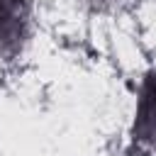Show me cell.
<instances>
[{"instance_id":"6da1fadb","label":"cell","mask_w":156,"mask_h":156,"mask_svg":"<svg viewBox=\"0 0 156 156\" xmlns=\"http://www.w3.org/2000/svg\"><path fill=\"white\" fill-rule=\"evenodd\" d=\"M32 29L29 0H0V58L17 56Z\"/></svg>"},{"instance_id":"7a4b0ae2","label":"cell","mask_w":156,"mask_h":156,"mask_svg":"<svg viewBox=\"0 0 156 156\" xmlns=\"http://www.w3.org/2000/svg\"><path fill=\"white\" fill-rule=\"evenodd\" d=\"M132 139L134 144L156 149V71H149L141 80L132 124Z\"/></svg>"}]
</instances>
